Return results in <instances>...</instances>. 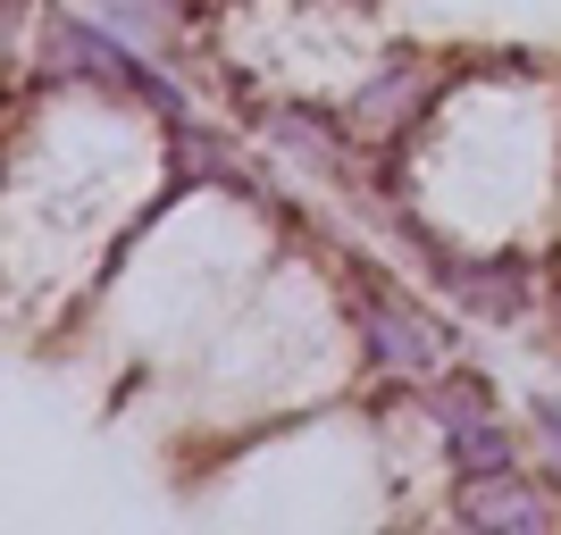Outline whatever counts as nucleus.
Returning <instances> with one entry per match:
<instances>
[{
    "label": "nucleus",
    "instance_id": "f257e3e1",
    "mask_svg": "<svg viewBox=\"0 0 561 535\" xmlns=\"http://www.w3.org/2000/svg\"><path fill=\"white\" fill-rule=\"evenodd\" d=\"M352 326H360V344H369V369H377V376H394L402 394L436 385V376L461 360V335H453V318H445V310H427L420 293H402V284H360Z\"/></svg>",
    "mask_w": 561,
    "mask_h": 535
},
{
    "label": "nucleus",
    "instance_id": "f03ea898",
    "mask_svg": "<svg viewBox=\"0 0 561 535\" xmlns=\"http://www.w3.org/2000/svg\"><path fill=\"white\" fill-rule=\"evenodd\" d=\"M252 135L268 142V151H285L294 167H310V176H328V185H344V193H360L369 201V176H360V151L369 142L344 126V101H252Z\"/></svg>",
    "mask_w": 561,
    "mask_h": 535
},
{
    "label": "nucleus",
    "instance_id": "7ed1b4c3",
    "mask_svg": "<svg viewBox=\"0 0 561 535\" xmlns=\"http://www.w3.org/2000/svg\"><path fill=\"white\" fill-rule=\"evenodd\" d=\"M436 93H445L436 59H427V50H394V59H377V68L344 93V126L369 142V151H402V142L427 126Z\"/></svg>",
    "mask_w": 561,
    "mask_h": 535
},
{
    "label": "nucleus",
    "instance_id": "20e7f679",
    "mask_svg": "<svg viewBox=\"0 0 561 535\" xmlns=\"http://www.w3.org/2000/svg\"><path fill=\"white\" fill-rule=\"evenodd\" d=\"M427 277H436V293H445L453 310H469L478 326H528L545 310V277H537V259H478V252H436L427 259Z\"/></svg>",
    "mask_w": 561,
    "mask_h": 535
},
{
    "label": "nucleus",
    "instance_id": "39448f33",
    "mask_svg": "<svg viewBox=\"0 0 561 535\" xmlns=\"http://www.w3.org/2000/svg\"><path fill=\"white\" fill-rule=\"evenodd\" d=\"M453 519H461V527H486V535H545V527H561L553 461L494 468V477H453Z\"/></svg>",
    "mask_w": 561,
    "mask_h": 535
},
{
    "label": "nucleus",
    "instance_id": "423d86ee",
    "mask_svg": "<svg viewBox=\"0 0 561 535\" xmlns=\"http://www.w3.org/2000/svg\"><path fill=\"white\" fill-rule=\"evenodd\" d=\"M445 468L453 477H494V468H519V427L503 419V410H478V419L445 427Z\"/></svg>",
    "mask_w": 561,
    "mask_h": 535
},
{
    "label": "nucleus",
    "instance_id": "0eeeda50",
    "mask_svg": "<svg viewBox=\"0 0 561 535\" xmlns=\"http://www.w3.org/2000/svg\"><path fill=\"white\" fill-rule=\"evenodd\" d=\"M84 9H93L101 25H117L135 50H160V59H168V50H185V25H193L185 0H84Z\"/></svg>",
    "mask_w": 561,
    "mask_h": 535
},
{
    "label": "nucleus",
    "instance_id": "6e6552de",
    "mask_svg": "<svg viewBox=\"0 0 561 535\" xmlns=\"http://www.w3.org/2000/svg\"><path fill=\"white\" fill-rule=\"evenodd\" d=\"M519 419H528V435L561 461V394H528V410H519Z\"/></svg>",
    "mask_w": 561,
    "mask_h": 535
}]
</instances>
